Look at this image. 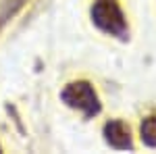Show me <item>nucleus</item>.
I'll list each match as a JSON object with an SVG mask.
<instances>
[{
  "instance_id": "nucleus-4",
  "label": "nucleus",
  "mask_w": 156,
  "mask_h": 154,
  "mask_svg": "<svg viewBox=\"0 0 156 154\" xmlns=\"http://www.w3.org/2000/svg\"><path fill=\"white\" fill-rule=\"evenodd\" d=\"M142 140H144V144L156 148V119L154 117L146 119L142 123Z\"/></svg>"
},
{
  "instance_id": "nucleus-3",
  "label": "nucleus",
  "mask_w": 156,
  "mask_h": 154,
  "mask_svg": "<svg viewBox=\"0 0 156 154\" xmlns=\"http://www.w3.org/2000/svg\"><path fill=\"white\" fill-rule=\"evenodd\" d=\"M106 140L112 148L117 150H125L131 148V140H129V131L125 129V125L121 121H112L106 125Z\"/></svg>"
},
{
  "instance_id": "nucleus-1",
  "label": "nucleus",
  "mask_w": 156,
  "mask_h": 154,
  "mask_svg": "<svg viewBox=\"0 0 156 154\" xmlns=\"http://www.w3.org/2000/svg\"><path fill=\"white\" fill-rule=\"evenodd\" d=\"M92 17H94L96 25L102 27L104 31H110L115 36H125V31H127L123 13L119 11V6L112 0H98L94 4Z\"/></svg>"
},
{
  "instance_id": "nucleus-2",
  "label": "nucleus",
  "mask_w": 156,
  "mask_h": 154,
  "mask_svg": "<svg viewBox=\"0 0 156 154\" xmlns=\"http://www.w3.org/2000/svg\"><path fill=\"white\" fill-rule=\"evenodd\" d=\"M62 100L73 108H79L83 115L92 117L100 110V102H98L96 92L92 90V85L85 81L71 83L65 92H62Z\"/></svg>"
}]
</instances>
